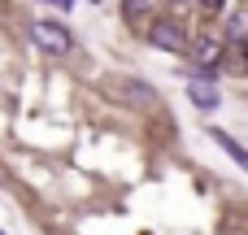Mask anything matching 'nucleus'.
<instances>
[{"label":"nucleus","mask_w":248,"mask_h":235,"mask_svg":"<svg viewBox=\"0 0 248 235\" xmlns=\"http://www.w3.org/2000/svg\"><path fill=\"white\" fill-rule=\"evenodd\" d=\"M244 52H248V39H244Z\"/></svg>","instance_id":"nucleus-12"},{"label":"nucleus","mask_w":248,"mask_h":235,"mask_svg":"<svg viewBox=\"0 0 248 235\" xmlns=\"http://www.w3.org/2000/svg\"><path fill=\"white\" fill-rule=\"evenodd\" d=\"M214 140L222 144V153H231V157H235V161H240V166L248 170V148H244V144H235V140H231L227 131H214Z\"/></svg>","instance_id":"nucleus-6"},{"label":"nucleus","mask_w":248,"mask_h":235,"mask_svg":"<svg viewBox=\"0 0 248 235\" xmlns=\"http://www.w3.org/2000/svg\"><path fill=\"white\" fill-rule=\"evenodd\" d=\"M113 92H118V96H126V100H131V105H140V109H148V105L157 100V92H153V87H144V83H135V78L113 83Z\"/></svg>","instance_id":"nucleus-5"},{"label":"nucleus","mask_w":248,"mask_h":235,"mask_svg":"<svg viewBox=\"0 0 248 235\" xmlns=\"http://www.w3.org/2000/svg\"><path fill=\"white\" fill-rule=\"evenodd\" d=\"M222 52H227V39H222V35H201V39L192 44V57L201 61V70L218 65V61H222Z\"/></svg>","instance_id":"nucleus-4"},{"label":"nucleus","mask_w":248,"mask_h":235,"mask_svg":"<svg viewBox=\"0 0 248 235\" xmlns=\"http://www.w3.org/2000/svg\"><path fill=\"white\" fill-rule=\"evenodd\" d=\"M148 39H153L157 48H166V52H187V31H183L179 22H153Z\"/></svg>","instance_id":"nucleus-2"},{"label":"nucleus","mask_w":248,"mask_h":235,"mask_svg":"<svg viewBox=\"0 0 248 235\" xmlns=\"http://www.w3.org/2000/svg\"><path fill=\"white\" fill-rule=\"evenodd\" d=\"M148 9H153V0H126V17H131V22H144Z\"/></svg>","instance_id":"nucleus-7"},{"label":"nucleus","mask_w":248,"mask_h":235,"mask_svg":"<svg viewBox=\"0 0 248 235\" xmlns=\"http://www.w3.org/2000/svg\"><path fill=\"white\" fill-rule=\"evenodd\" d=\"M48 4H61V9H70V0H48Z\"/></svg>","instance_id":"nucleus-10"},{"label":"nucleus","mask_w":248,"mask_h":235,"mask_svg":"<svg viewBox=\"0 0 248 235\" xmlns=\"http://www.w3.org/2000/svg\"><path fill=\"white\" fill-rule=\"evenodd\" d=\"M231 35H244V39H248V13H240V17H231Z\"/></svg>","instance_id":"nucleus-8"},{"label":"nucleus","mask_w":248,"mask_h":235,"mask_svg":"<svg viewBox=\"0 0 248 235\" xmlns=\"http://www.w3.org/2000/svg\"><path fill=\"white\" fill-rule=\"evenodd\" d=\"M187 96H192L196 109L214 113V109H218V83H214V74H192V78H187Z\"/></svg>","instance_id":"nucleus-3"},{"label":"nucleus","mask_w":248,"mask_h":235,"mask_svg":"<svg viewBox=\"0 0 248 235\" xmlns=\"http://www.w3.org/2000/svg\"><path fill=\"white\" fill-rule=\"evenodd\" d=\"M170 4H183V0H170Z\"/></svg>","instance_id":"nucleus-11"},{"label":"nucleus","mask_w":248,"mask_h":235,"mask_svg":"<svg viewBox=\"0 0 248 235\" xmlns=\"http://www.w3.org/2000/svg\"><path fill=\"white\" fill-rule=\"evenodd\" d=\"M31 39H35L44 52H52V57L70 52V31L57 26V22H35V26H31Z\"/></svg>","instance_id":"nucleus-1"},{"label":"nucleus","mask_w":248,"mask_h":235,"mask_svg":"<svg viewBox=\"0 0 248 235\" xmlns=\"http://www.w3.org/2000/svg\"><path fill=\"white\" fill-rule=\"evenodd\" d=\"M196 4H201V9H222L227 0H196Z\"/></svg>","instance_id":"nucleus-9"}]
</instances>
